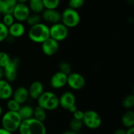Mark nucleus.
Returning a JSON list of instances; mask_svg holds the SVG:
<instances>
[{"instance_id": "nucleus-14", "label": "nucleus", "mask_w": 134, "mask_h": 134, "mask_svg": "<svg viewBox=\"0 0 134 134\" xmlns=\"http://www.w3.org/2000/svg\"><path fill=\"white\" fill-rule=\"evenodd\" d=\"M41 15L42 20L51 24L60 22L61 20V13L56 9H44Z\"/></svg>"}, {"instance_id": "nucleus-28", "label": "nucleus", "mask_w": 134, "mask_h": 134, "mask_svg": "<svg viewBox=\"0 0 134 134\" xmlns=\"http://www.w3.org/2000/svg\"><path fill=\"white\" fill-rule=\"evenodd\" d=\"M20 106L21 105L16 101L14 100L13 98H10L8 99L7 102V108L8 109V111L18 112Z\"/></svg>"}, {"instance_id": "nucleus-38", "label": "nucleus", "mask_w": 134, "mask_h": 134, "mask_svg": "<svg viewBox=\"0 0 134 134\" xmlns=\"http://www.w3.org/2000/svg\"><path fill=\"white\" fill-rule=\"evenodd\" d=\"M126 134H134V128L133 127H131L127 129L126 130Z\"/></svg>"}, {"instance_id": "nucleus-26", "label": "nucleus", "mask_w": 134, "mask_h": 134, "mask_svg": "<svg viewBox=\"0 0 134 134\" xmlns=\"http://www.w3.org/2000/svg\"><path fill=\"white\" fill-rule=\"evenodd\" d=\"M5 10L3 14H12L15 5L17 4V0H3Z\"/></svg>"}, {"instance_id": "nucleus-18", "label": "nucleus", "mask_w": 134, "mask_h": 134, "mask_svg": "<svg viewBox=\"0 0 134 134\" xmlns=\"http://www.w3.org/2000/svg\"><path fill=\"white\" fill-rule=\"evenodd\" d=\"M9 35L14 38H18L23 36L26 32V27L22 22H14L8 27Z\"/></svg>"}, {"instance_id": "nucleus-4", "label": "nucleus", "mask_w": 134, "mask_h": 134, "mask_svg": "<svg viewBox=\"0 0 134 134\" xmlns=\"http://www.w3.org/2000/svg\"><path fill=\"white\" fill-rule=\"evenodd\" d=\"M37 101L38 106L46 111H54L60 106L59 97L55 93L51 91L43 92Z\"/></svg>"}, {"instance_id": "nucleus-29", "label": "nucleus", "mask_w": 134, "mask_h": 134, "mask_svg": "<svg viewBox=\"0 0 134 134\" xmlns=\"http://www.w3.org/2000/svg\"><path fill=\"white\" fill-rule=\"evenodd\" d=\"M58 69L60 71L65 73L67 75L71 73V66L70 64L66 61L60 62L58 64Z\"/></svg>"}, {"instance_id": "nucleus-41", "label": "nucleus", "mask_w": 134, "mask_h": 134, "mask_svg": "<svg viewBox=\"0 0 134 134\" xmlns=\"http://www.w3.org/2000/svg\"><path fill=\"white\" fill-rule=\"evenodd\" d=\"M29 0H17L18 3H26L28 2Z\"/></svg>"}, {"instance_id": "nucleus-12", "label": "nucleus", "mask_w": 134, "mask_h": 134, "mask_svg": "<svg viewBox=\"0 0 134 134\" xmlns=\"http://www.w3.org/2000/svg\"><path fill=\"white\" fill-rule=\"evenodd\" d=\"M41 49L44 54L52 56L56 54L59 49V42L50 37L41 43Z\"/></svg>"}, {"instance_id": "nucleus-37", "label": "nucleus", "mask_w": 134, "mask_h": 134, "mask_svg": "<svg viewBox=\"0 0 134 134\" xmlns=\"http://www.w3.org/2000/svg\"><path fill=\"white\" fill-rule=\"evenodd\" d=\"M0 134H13V133H11V132H9V131L6 130H5L4 128H3L2 127H1V128H0Z\"/></svg>"}, {"instance_id": "nucleus-11", "label": "nucleus", "mask_w": 134, "mask_h": 134, "mask_svg": "<svg viewBox=\"0 0 134 134\" xmlns=\"http://www.w3.org/2000/svg\"><path fill=\"white\" fill-rule=\"evenodd\" d=\"M15 21L20 22H26V19L31 14L28 5L26 3H17L12 13Z\"/></svg>"}, {"instance_id": "nucleus-33", "label": "nucleus", "mask_w": 134, "mask_h": 134, "mask_svg": "<svg viewBox=\"0 0 134 134\" xmlns=\"http://www.w3.org/2000/svg\"><path fill=\"white\" fill-rule=\"evenodd\" d=\"M84 4H85V0H69L68 7L77 10L82 7Z\"/></svg>"}, {"instance_id": "nucleus-39", "label": "nucleus", "mask_w": 134, "mask_h": 134, "mask_svg": "<svg viewBox=\"0 0 134 134\" xmlns=\"http://www.w3.org/2000/svg\"><path fill=\"white\" fill-rule=\"evenodd\" d=\"M4 77V69L0 67V79H2Z\"/></svg>"}, {"instance_id": "nucleus-24", "label": "nucleus", "mask_w": 134, "mask_h": 134, "mask_svg": "<svg viewBox=\"0 0 134 134\" xmlns=\"http://www.w3.org/2000/svg\"><path fill=\"white\" fill-rule=\"evenodd\" d=\"M122 105L126 109H131L134 106V96L133 94H129L124 97L122 102Z\"/></svg>"}, {"instance_id": "nucleus-27", "label": "nucleus", "mask_w": 134, "mask_h": 134, "mask_svg": "<svg viewBox=\"0 0 134 134\" xmlns=\"http://www.w3.org/2000/svg\"><path fill=\"white\" fill-rule=\"evenodd\" d=\"M44 9H56L60 4V0H42Z\"/></svg>"}, {"instance_id": "nucleus-31", "label": "nucleus", "mask_w": 134, "mask_h": 134, "mask_svg": "<svg viewBox=\"0 0 134 134\" xmlns=\"http://www.w3.org/2000/svg\"><path fill=\"white\" fill-rule=\"evenodd\" d=\"M15 22V19H14V16H13V14H3L2 18V23L4 24L7 27H9V26H11L14 22Z\"/></svg>"}, {"instance_id": "nucleus-19", "label": "nucleus", "mask_w": 134, "mask_h": 134, "mask_svg": "<svg viewBox=\"0 0 134 134\" xmlns=\"http://www.w3.org/2000/svg\"><path fill=\"white\" fill-rule=\"evenodd\" d=\"M122 125L127 128L133 127L134 126V113L132 110L128 109L122 115L121 118Z\"/></svg>"}, {"instance_id": "nucleus-1", "label": "nucleus", "mask_w": 134, "mask_h": 134, "mask_svg": "<svg viewBox=\"0 0 134 134\" xmlns=\"http://www.w3.org/2000/svg\"><path fill=\"white\" fill-rule=\"evenodd\" d=\"M18 131L19 134H47L44 122L34 117L22 120Z\"/></svg>"}, {"instance_id": "nucleus-16", "label": "nucleus", "mask_w": 134, "mask_h": 134, "mask_svg": "<svg viewBox=\"0 0 134 134\" xmlns=\"http://www.w3.org/2000/svg\"><path fill=\"white\" fill-rule=\"evenodd\" d=\"M30 98L27 88L24 86H19L13 90L12 98L16 101L20 105L24 104Z\"/></svg>"}, {"instance_id": "nucleus-30", "label": "nucleus", "mask_w": 134, "mask_h": 134, "mask_svg": "<svg viewBox=\"0 0 134 134\" xmlns=\"http://www.w3.org/2000/svg\"><path fill=\"white\" fill-rule=\"evenodd\" d=\"M11 60L9 54L3 51H0V67L4 68Z\"/></svg>"}, {"instance_id": "nucleus-13", "label": "nucleus", "mask_w": 134, "mask_h": 134, "mask_svg": "<svg viewBox=\"0 0 134 134\" xmlns=\"http://www.w3.org/2000/svg\"><path fill=\"white\" fill-rule=\"evenodd\" d=\"M67 79L68 75L59 71L51 77L50 79V85L54 89H61L67 85Z\"/></svg>"}, {"instance_id": "nucleus-22", "label": "nucleus", "mask_w": 134, "mask_h": 134, "mask_svg": "<svg viewBox=\"0 0 134 134\" xmlns=\"http://www.w3.org/2000/svg\"><path fill=\"white\" fill-rule=\"evenodd\" d=\"M33 117L39 121L44 122V121L47 119V111L37 105L35 108H34Z\"/></svg>"}, {"instance_id": "nucleus-10", "label": "nucleus", "mask_w": 134, "mask_h": 134, "mask_svg": "<svg viewBox=\"0 0 134 134\" xmlns=\"http://www.w3.org/2000/svg\"><path fill=\"white\" fill-rule=\"evenodd\" d=\"M67 85L70 88L74 90H81L85 87L86 81L83 76L79 73H70L68 75Z\"/></svg>"}, {"instance_id": "nucleus-9", "label": "nucleus", "mask_w": 134, "mask_h": 134, "mask_svg": "<svg viewBox=\"0 0 134 134\" xmlns=\"http://www.w3.org/2000/svg\"><path fill=\"white\" fill-rule=\"evenodd\" d=\"M20 65V59L18 57L11 58L10 62L3 68L4 77L8 82H14L18 76V69Z\"/></svg>"}, {"instance_id": "nucleus-8", "label": "nucleus", "mask_w": 134, "mask_h": 134, "mask_svg": "<svg viewBox=\"0 0 134 134\" xmlns=\"http://www.w3.org/2000/svg\"><path fill=\"white\" fill-rule=\"evenodd\" d=\"M50 37L58 42L63 41L68 36L69 30L65 25L63 24L61 22L53 24L49 27Z\"/></svg>"}, {"instance_id": "nucleus-34", "label": "nucleus", "mask_w": 134, "mask_h": 134, "mask_svg": "<svg viewBox=\"0 0 134 134\" xmlns=\"http://www.w3.org/2000/svg\"><path fill=\"white\" fill-rule=\"evenodd\" d=\"M73 113V118L75 119H77V120H82V118H83L84 116V112L82 111L81 110L77 109Z\"/></svg>"}, {"instance_id": "nucleus-15", "label": "nucleus", "mask_w": 134, "mask_h": 134, "mask_svg": "<svg viewBox=\"0 0 134 134\" xmlns=\"http://www.w3.org/2000/svg\"><path fill=\"white\" fill-rule=\"evenodd\" d=\"M13 86L7 80L0 79V100H8L12 98Z\"/></svg>"}, {"instance_id": "nucleus-3", "label": "nucleus", "mask_w": 134, "mask_h": 134, "mask_svg": "<svg viewBox=\"0 0 134 134\" xmlns=\"http://www.w3.org/2000/svg\"><path fill=\"white\" fill-rule=\"evenodd\" d=\"M28 37L35 43H42L50 37L49 27L45 24L40 23L30 26L28 30Z\"/></svg>"}, {"instance_id": "nucleus-21", "label": "nucleus", "mask_w": 134, "mask_h": 134, "mask_svg": "<svg viewBox=\"0 0 134 134\" xmlns=\"http://www.w3.org/2000/svg\"><path fill=\"white\" fill-rule=\"evenodd\" d=\"M28 7L30 11L33 13L41 14L44 10V7L42 0H29Z\"/></svg>"}, {"instance_id": "nucleus-40", "label": "nucleus", "mask_w": 134, "mask_h": 134, "mask_svg": "<svg viewBox=\"0 0 134 134\" xmlns=\"http://www.w3.org/2000/svg\"><path fill=\"white\" fill-rule=\"evenodd\" d=\"M62 134H79V133L78 132H73V131L69 130V131H66V132H65Z\"/></svg>"}, {"instance_id": "nucleus-2", "label": "nucleus", "mask_w": 134, "mask_h": 134, "mask_svg": "<svg viewBox=\"0 0 134 134\" xmlns=\"http://www.w3.org/2000/svg\"><path fill=\"white\" fill-rule=\"evenodd\" d=\"M1 116V122L3 128L13 133L18 131L22 121L18 112L8 111Z\"/></svg>"}, {"instance_id": "nucleus-5", "label": "nucleus", "mask_w": 134, "mask_h": 134, "mask_svg": "<svg viewBox=\"0 0 134 134\" xmlns=\"http://www.w3.org/2000/svg\"><path fill=\"white\" fill-rule=\"evenodd\" d=\"M60 22L68 28H73L79 24L81 16L76 9L70 7L65 8L61 13Z\"/></svg>"}, {"instance_id": "nucleus-23", "label": "nucleus", "mask_w": 134, "mask_h": 134, "mask_svg": "<svg viewBox=\"0 0 134 134\" xmlns=\"http://www.w3.org/2000/svg\"><path fill=\"white\" fill-rule=\"evenodd\" d=\"M41 20L42 17L40 14L32 13V14H30L29 15V16L26 19V22L28 26H32L41 22Z\"/></svg>"}, {"instance_id": "nucleus-6", "label": "nucleus", "mask_w": 134, "mask_h": 134, "mask_svg": "<svg viewBox=\"0 0 134 134\" xmlns=\"http://www.w3.org/2000/svg\"><path fill=\"white\" fill-rule=\"evenodd\" d=\"M83 125L91 130H96L101 126L102 119L99 114L94 110H88L84 112L82 118Z\"/></svg>"}, {"instance_id": "nucleus-35", "label": "nucleus", "mask_w": 134, "mask_h": 134, "mask_svg": "<svg viewBox=\"0 0 134 134\" xmlns=\"http://www.w3.org/2000/svg\"><path fill=\"white\" fill-rule=\"evenodd\" d=\"M5 10V5L3 0H0V14H3Z\"/></svg>"}, {"instance_id": "nucleus-20", "label": "nucleus", "mask_w": 134, "mask_h": 134, "mask_svg": "<svg viewBox=\"0 0 134 134\" xmlns=\"http://www.w3.org/2000/svg\"><path fill=\"white\" fill-rule=\"evenodd\" d=\"M34 108L29 105H21L19 110L18 111V114L20 116L21 119L23 120L31 119L34 116Z\"/></svg>"}, {"instance_id": "nucleus-36", "label": "nucleus", "mask_w": 134, "mask_h": 134, "mask_svg": "<svg viewBox=\"0 0 134 134\" xmlns=\"http://www.w3.org/2000/svg\"><path fill=\"white\" fill-rule=\"evenodd\" d=\"M113 134H126V130L122 128H119L114 132Z\"/></svg>"}, {"instance_id": "nucleus-17", "label": "nucleus", "mask_w": 134, "mask_h": 134, "mask_svg": "<svg viewBox=\"0 0 134 134\" xmlns=\"http://www.w3.org/2000/svg\"><path fill=\"white\" fill-rule=\"evenodd\" d=\"M27 90L30 98L37 100L44 92V86L41 81H35L31 82Z\"/></svg>"}, {"instance_id": "nucleus-25", "label": "nucleus", "mask_w": 134, "mask_h": 134, "mask_svg": "<svg viewBox=\"0 0 134 134\" xmlns=\"http://www.w3.org/2000/svg\"><path fill=\"white\" fill-rule=\"evenodd\" d=\"M83 123L82 121L81 120H77L73 118L69 123V128H70V130L73 131V132H78L82 129V126H83Z\"/></svg>"}, {"instance_id": "nucleus-7", "label": "nucleus", "mask_w": 134, "mask_h": 134, "mask_svg": "<svg viewBox=\"0 0 134 134\" xmlns=\"http://www.w3.org/2000/svg\"><path fill=\"white\" fill-rule=\"evenodd\" d=\"M76 98L75 94L70 91L63 92L59 97V105L64 109L70 113H74L77 109L76 106Z\"/></svg>"}, {"instance_id": "nucleus-42", "label": "nucleus", "mask_w": 134, "mask_h": 134, "mask_svg": "<svg viewBox=\"0 0 134 134\" xmlns=\"http://www.w3.org/2000/svg\"><path fill=\"white\" fill-rule=\"evenodd\" d=\"M3 108L0 105V117L3 115Z\"/></svg>"}, {"instance_id": "nucleus-32", "label": "nucleus", "mask_w": 134, "mask_h": 134, "mask_svg": "<svg viewBox=\"0 0 134 134\" xmlns=\"http://www.w3.org/2000/svg\"><path fill=\"white\" fill-rule=\"evenodd\" d=\"M8 35H9L8 27L0 22V43L6 40Z\"/></svg>"}]
</instances>
